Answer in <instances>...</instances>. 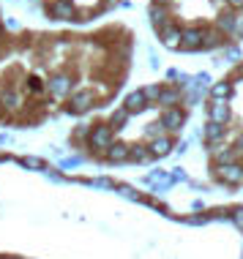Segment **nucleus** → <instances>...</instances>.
Instances as JSON below:
<instances>
[{
  "label": "nucleus",
  "mask_w": 243,
  "mask_h": 259,
  "mask_svg": "<svg viewBox=\"0 0 243 259\" xmlns=\"http://www.w3.org/2000/svg\"><path fill=\"white\" fill-rule=\"evenodd\" d=\"M79 164V158H68V161H63V169H68V166H77Z\"/></svg>",
  "instance_id": "c85d7f7f"
},
{
  "label": "nucleus",
  "mask_w": 243,
  "mask_h": 259,
  "mask_svg": "<svg viewBox=\"0 0 243 259\" xmlns=\"http://www.w3.org/2000/svg\"><path fill=\"white\" fill-rule=\"evenodd\" d=\"M208 112H211V123H224L227 120V115H230V112H227V104L224 101H211V109H208Z\"/></svg>",
  "instance_id": "0eeeda50"
},
{
  "label": "nucleus",
  "mask_w": 243,
  "mask_h": 259,
  "mask_svg": "<svg viewBox=\"0 0 243 259\" xmlns=\"http://www.w3.org/2000/svg\"><path fill=\"white\" fill-rule=\"evenodd\" d=\"M150 17H153V22H156V25H161V27H164V17H167V14H164L161 9H150Z\"/></svg>",
  "instance_id": "412c9836"
},
{
  "label": "nucleus",
  "mask_w": 243,
  "mask_h": 259,
  "mask_svg": "<svg viewBox=\"0 0 243 259\" xmlns=\"http://www.w3.org/2000/svg\"><path fill=\"white\" fill-rule=\"evenodd\" d=\"M117 191H120V194H123V197H131V199H134V197H137V194H134V191H131V188H129V186H120V188H117Z\"/></svg>",
  "instance_id": "bb28decb"
},
{
  "label": "nucleus",
  "mask_w": 243,
  "mask_h": 259,
  "mask_svg": "<svg viewBox=\"0 0 243 259\" xmlns=\"http://www.w3.org/2000/svg\"><path fill=\"white\" fill-rule=\"evenodd\" d=\"M224 55H227V60H230V63H235V60H240V52H238V50H227Z\"/></svg>",
  "instance_id": "a878e982"
},
{
  "label": "nucleus",
  "mask_w": 243,
  "mask_h": 259,
  "mask_svg": "<svg viewBox=\"0 0 243 259\" xmlns=\"http://www.w3.org/2000/svg\"><path fill=\"white\" fill-rule=\"evenodd\" d=\"M238 148H240V150H243V137H240V139H238Z\"/></svg>",
  "instance_id": "7c9ffc66"
},
{
  "label": "nucleus",
  "mask_w": 243,
  "mask_h": 259,
  "mask_svg": "<svg viewBox=\"0 0 243 259\" xmlns=\"http://www.w3.org/2000/svg\"><path fill=\"white\" fill-rule=\"evenodd\" d=\"M109 158L112 161H123V158H129V148L126 145H109Z\"/></svg>",
  "instance_id": "4468645a"
},
{
  "label": "nucleus",
  "mask_w": 243,
  "mask_h": 259,
  "mask_svg": "<svg viewBox=\"0 0 243 259\" xmlns=\"http://www.w3.org/2000/svg\"><path fill=\"white\" fill-rule=\"evenodd\" d=\"M219 178L227 180V183H243V166L240 164H221Z\"/></svg>",
  "instance_id": "f257e3e1"
},
{
  "label": "nucleus",
  "mask_w": 243,
  "mask_h": 259,
  "mask_svg": "<svg viewBox=\"0 0 243 259\" xmlns=\"http://www.w3.org/2000/svg\"><path fill=\"white\" fill-rule=\"evenodd\" d=\"M230 6H235V9H243V0H230Z\"/></svg>",
  "instance_id": "c756f323"
},
{
  "label": "nucleus",
  "mask_w": 243,
  "mask_h": 259,
  "mask_svg": "<svg viewBox=\"0 0 243 259\" xmlns=\"http://www.w3.org/2000/svg\"><path fill=\"white\" fill-rule=\"evenodd\" d=\"M129 112V115H134V112H142L145 109V96H142V90H137V93H131L129 99H126V107H123Z\"/></svg>",
  "instance_id": "6e6552de"
},
{
  "label": "nucleus",
  "mask_w": 243,
  "mask_h": 259,
  "mask_svg": "<svg viewBox=\"0 0 243 259\" xmlns=\"http://www.w3.org/2000/svg\"><path fill=\"white\" fill-rule=\"evenodd\" d=\"M129 156H131V158H137V161H145V158L150 156V153H148V150H142V148H129Z\"/></svg>",
  "instance_id": "aec40b11"
},
{
  "label": "nucleus",
  "mask_w": 243,
  "mask_h": 259,
  "mask_svg": "<svg viewBox=\"0 0 243 259\" xmlns=\"http://www.w3.org/2000/svg\"><path fill=\"white\" fill-rule=\"evenodd\" d=\"M90 104H93V93H90V90H79V93L71 96V104H68V109H71V112H85Z\"/></svg>",
  "instance_id": "7ed1b4c3"
},
{
  "label": "nucleus",
  "mask_w": 243,
  "mask_h": 259,
  "mask_svg": "<svg viewBox=\"0 0 243 259\" xmlns=\"http://www.w3.org/2000/svg\"><path fill=\"white\" fill-rule=\"evenodd\" d=\"M161 38H164V44H167V47H178V44H180V30H178V27H170V25H164V30H161Z\"/></svg>",
  "instance_id": "9d476101"
},
{
  "label": "nucleus",
  "mask_w": 243,
  "mask_h": 259,
  "mask_svg": "<svg viewBox=\"0 0 243 259\" xmlns=\"http://www.w3.org/2000/svg\"><path fill=\"white\" fill-rule=\"evenodd\" d=\"M232 158H235L232 150H221V153H219V161H221V164H232Z\"/></svg>",
  "instance_id": "b1692460"
},
{
  "label": "nucleus",
  "mask_w": 243,
  "mask_h": 259,
  "mask_svg": "<svg viewBox=\"0 0 243 259\" xmlns=\"http://www.w3.org/2000/svg\"><path fill=\"white\" fill-rule=\"evenodd\" d=\"M126 117H129V112H126V109L115 112V115H112V125H115V128H120V125L126 123Z\"/></svg>",
  "instance_id": "6ab92c4d"
},
{
  "label": "nucleus",
  "mask_w": 243,
  "mask_h": 259,
  "mask_svg": "<svg viewBox=\"0 0 243 259\" xmlns=\"http://www.w3.org/2000/svg\"><path fill=\"white\" fill-rule=\"evenodd\" d=\"M230 93H232V88L227 85V82H219V85H213V96H216L219 101H221V99H227Z\"/></svg>",
  "instance_id": "dca6fc26"
},
{
  "label": "nucleus",
  "mask_w": 243,
  "mask_h": 259,
  "mask_svg": "<svg viewBox=\"0 0 243 259\" xmlns=\"http://www.w3.org/2000/svg\"><path fill=\"white\" fill-rule=\"evenodd\" d=\"M221 134H224V125H221V123H208V128H205V139L216 142V139H221Z\"/></svg>",
  "instance_id": "ddd939ff"
},
{
  "label": "nucleus",
  "mask_w": 243,
  "mask_h": 259,
  "mask_svg": "<svg viewBox=\"0 0 243 259\" xmlns=\"http://www.w3.org/2000/svg\"><path fill=\"white\" fill-rule=\"evenodd\" d=\"M90 142H93V148H109V145H112V128H109V125H99V128L90 134Z\"/></svg>",
  "instance_id": "f03ea898"
},
{
  "label": "nucleus",
  "mask_w": 243,
  "mask_h": 259,
  "mask_svg": "<svg viewBox=\"0 0 243 259\" xmlns=\"http://www.w3.org/2000/svg\"><path fill=\"white\" fill-rule=\"evenodd\" d=\"M205 47H216L219 44V33H205Z\"/></svg>",
  "instance_id": "5701e85b"
},
{
  "label": "nucleus",
  "mask_w": 243,
  "mask_h": 259,
  "mask_svg": "<svg viewBox=\"0 0 243 259\" xmlns=\"http://www.w3.org/2000/svg\"><path fill=\"white\" fill-rule=\"evenodd\" d=\"M178 99H180V93L178 90H158V104H164V107H172V104H178Z\"/></svg>",
  "instance_id": "f8f14e48"
},
{
  "label": "nucleus",
  "mask_w": 243,
  "mask_h": 259,
  "mask_svg": "<svg viewBox=\"0 0 243 259\" xmlns=\"http://www.w3.org/2000/svg\"><path fill=\"white\" fill-rule=\"evenodd\" d=\"M161 125H164V128H170V131H178L180 125H183V115H180L178 109H167L164 117H161Z\"/></svg>",
  "instance_id": "39448f33"
},
{
  "label": "nucleus",
  "mask_w": 243,
  "mask_h": 259,
  "mask_svg": "<svg viewBox=\"0 0 243 259\" xmlns=\"http://www.w3.org/2000/svg\"><path fill=\"white\" fill-rule=\"evenodd\" d=\"M3 104H6L9 109H17V107H19V96L14 93V90H6V93H3Z\"/></svg>",
  "instance_id": "f3484780"
},
{
  "label": "nucleus",
  "mask_w": 243,
  "mask_h": 259,
  "mask_svg": "<svg viewBox=\"0 0 243 259\" xmlns=\"http://www.w3.org/2000/svg\"><path fill=\"white\" fill-rule=\"evenodd\" d=\"M68 90H71V79H68L66 74H55L50 79V93L52 96H66Z\"/></svg>",
  "instance_id": "20e7f679"
},
{
  "label": "nucleus",
  "mask_w": 243,
  "mask_h": 259,
  "mask_svg": "<svg viewBox=\"0 0 243 259\" xmlns=\"http://www.w3.org/2000/svg\"><path fill=\"white\" fill-rule=\"evenodd\" d=\"M142 96H145V99H158V88H156V85L145 88V90H142Z\"/></svg>",
  "instance_id": "393cba45"
},
{
  "label": "nucleus",
  "mask_w": 243,
  "mask_h": 259,
  "mask_svg": "<svg viewBox=\"0 0 243 259\" xmlns=\"http://www.w3.org/2000/svg\"><path fill=\"white\" fill-rule=\"evenodd\" d=\"M22 164L25 166H33V169H41V166H44V164H41V158H33V156H25Z\"/></svg>",
  "instance_id": "4be33fe9"
},
{
  "label": "nucleus",
  "mask_w": 243,
  "mask_h": 259,
  "mask_svg": "<svg viewBox=\"0 0 243 259\" xmlns=\"http://www.w3.org/2000/svg\"><path fill=\"white\" fill-rule=\"evenodd\" d=\"M219 25L224 27V30H235V25H238V22H235V17H232V14H224V17L219 19Z\"/></svg>",
  "instance_id": "a211bd4d"
},
{
  "label": "nucleus",
  "mask_w": 243,
  "mask_h": 259,
  "mask_svg": "<svg viewBox=\"0 0 243 259\" xmlns=\"http://www.w3.org/2000/svg\"><path fill=\"white\" fill-rule=\"evenodd\" d=\"M170 148H172V142H170L167 137H161V139H153L150 153H153V156H167V153H170Z\"/></svg>",
  "instance_id": "9b49d317"
},
{
  "label": "nucleus",
  "mask_w": 243,
  "mask_h": 259,
  "mask_svg": "<svg viewBox=\"0 0 243 259\" xmlns=\"http://www.w3.org/2000/svg\"><path fill=\"white\" fill-rule=\"evenodd\" d=\"M180 38H183V47H189V50H194V47L202 44V30L199 27H189V30L180 33Z\"/></svg>",
  "instance_id": "423d86ee"
},
{
  "label": "nucleus",
  "mask_w": 243,
  "mask_h": 259,
  "mask_svg": "<svg viewBox=\"0 0 243 259\" xmlns=\"http://www.w3.org/2000/svg\"><path fill=\"white\" fill-rule=\"evenodd\" d=\"M148 180H150V183H156V186H161V188H170L172 186V178H170V175H161V172H153Z\"/></svg>",
  "instance_id": "2eb2a0df"
},
{
  "label": "nucleus",
  "mask_w": 243,
  "mask_h": 259,
  "mask_svg": "<svg viewBox=\"0 0 243 259\" xmlns=\"http://www.w3.org/2000/svg\"><path fill=\"white\" fill-rule=\"evenodd\" d=\"M232 219H235V224H238V227L243 229V210H235V215H232Z\"/></svg>",
  "instance_id": "cd10ccee"
},
{
  "label": "nucleus",
  "mask_w": 243,
  "mask_h": 259,
  "mask_svg": "<svg viewBox=\"0 0 243 259\" xmlns=\"http://www.w3.org/2000/svg\"><path fill=\"white\" fill-rule=\"evenodd\" d=\"M52 17H58V19H68L74 14V6L68 3V0H58V3H52Z\"/></svg>",
  "instance_id": "1a4fd4ad"
}]
</instances>
